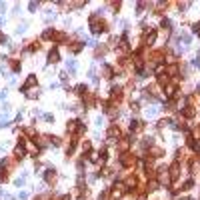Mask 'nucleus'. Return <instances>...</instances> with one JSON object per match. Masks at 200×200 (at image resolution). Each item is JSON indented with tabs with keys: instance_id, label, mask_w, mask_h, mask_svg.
<instances>
[{
	"instance_id": "f257e3e1",
	"label": "nucleus",
	"mask_w": 200,
	"mask_h": 200,
	"mask_svg": "<svg viewBox=\"0 0 200 200\" xmlns=\"http://www.w3.org/2000/svg\"><path fill=\"white\" fill-rule=\"evenodd\" d=\"M178 176H180V164L174 162V164L170 166V180H176Z\"/></svg>"
},
{
	"instance_id": "f03ea898",
	"label": "nucleus",
	"mask_w": 200,
	"mask_h": 200,
	"mask_svg": "<svg viewBox=\"0 0 200 200\" xmlns=\"http://www.w3.org/2000/svg\"><path fill=\"white\" fill-rule=\"evenodd\" d=\"M68 130H70V132H82V130H84V126L80 124L78 120H74V122H70V126H68Z\"/></svg>"
},
{
	"instance_id": "7ed1b4c3",
	"label": "nucleus",
	"mask_w": 200,
	"mask_h": 200,
	"mask_svg": "<svg viewBox=\"0 0 200 200\" xmlns=\"http://www.w3.org/2000/svg\"><path fill=\"white\" fill-rule=\"evenodd\" d=\"M154 40H156V32L152 30V32H148V34H146L144 42H146V44H154Z\"/></svg>"
},
{
	"instance_id": "20e7f679",
	"label": "nucleus",
	"mask_w": 200,
	"mask_h": 200,
	"mask_svg": "<svg viewBox=\"0 0 200 200\" xmlns=\"http://www.w3.org/2000/svg\"><path fill=\"white\" fill-rule=\"evenodd\" d=\"M182 114H184L186 118H192V116H194V108H192V106H186V108L182 110Z\"/></svg>"
},
{
	"instance_id": "39448f33",
	"label": "nucleus",
	"mask_w": 200,
	"mask_h": 200,
	"mask_svg": "<svg viewBox=\"0 0 200 200\" xmlns=\"http://www.w3.org/2000/svg\"><path fill=\"white\" fill-rule=\"evenodd\" d=\"M48 60H50V62H58V60H60V56H58V52H56V50H52V52L48 54Z\"/></svg>"
},
{
	"instance_id": "423d86ee",
	"label": "nucleus",
	"mask_w": 200,
	"mask_h": 200,
	"mask_svg": "<svg viewBox=\"0 0 200 200\" xmlns=\"http://www.w3.org/2000/svg\"><path fill=\"white\" fill-rule=\"evenodd\" d=\"M92 30H94V32H102V30H104V24H100V22H94V24H92Z\"/></svg>"
},
{
	"instance_id": "0eeeda50",
	"label": "nucleus",
	"mask_w": 200,
	"mask_h": 200,
	"mask_svg": "<svg viewBox=\"0 0 200 200\" xmlns=\"http://www.w3.org/2000/svg\"><path fill=\"white\" fill-rule=\"evenodd\" d=\"M142 128V124L138 122V120H132V124H130V130H140Z\"/></svg>"
},
{
	"instance_id": "6e6552de",
	"label": "nucleus",
	"mask_w": 200,
	"mask_h": 200,
	"mask_svg": "<svg viewBox=\"0 0 200 200\" xmlns=\"http://www.w3.org/2000/svg\"><path fill=\"white\" fill-rule=\"evenodd\" d=\"M174 92H176L174 86H166V96H174Z\"/></svg>"
},
{
	"instance_id": "1a4fd4ad",
	"label": "nucleus",
	"mask_w": 200,
	"mask_h": 200,
	"mask_svg": "<svg viewBox=\"0 0 200 200\" xmlns=\"http://www.w3.org/2000/svg\"><path fill=\"white\" fill-rule=\"evenodd\" d=\"M118 134H120L118 128H110V132H108V136H110V138H114V136H118Z\"/></svg>"
},
{
	"instance_id": "9d476101",
	"label": "nucleus",
	"mask_w": 200,
	"mask_h": 200,
	"mask_svg": "<svg viewBox=\"0 0 200 200\" xmlns=\"http://www.w3.org/2000/svg\"><path fill=\"white\" fill-rule=\"evenodd\" d=\"M122 164H124V166H130V164H132V158H130V156L126 154V156L122 158Z\"/></svg>"
},
{
	"instance_id": "9b49d317",
	"label": "nucleus",
	"mask_w": 200,
	"mask_h": 200,
	"mask_svg": "<svg viewBox=\"0 0 200 200\" xmlns=\"http://www.w3.org/2000/svg\"><path fill=\"white\" fill-rule=\"evenodd\" d=\"M168 72H170V74H174V76H176V74H178V66H170V68H168Z\"/></svg>"
},
{
	"instance_id": "f8f14e48",
	"label": "nucleus",
	"mask_w": 200,
	"mask_h": 200,
	"mask_svg": "<svg viewBox=\"0 0 200 200\" xmlns=\"http://www.w3.org/2000/svg\"><path fill=\"white\" fill-rule=\"evenodd\" d=\"M68 68L74 72V70H76V62H74V60H70V62H68Z\"/></svg>"
},
{
	"instance_id": "ddd939ff",
	"label": "nucleus",
	"mask_w": 200,
	"mask_h": 200,
	"mask_svg": "<svg viewBox=\"0 0 200 200\" xmlns=\"http://www.w3.org/2000/svg\"><path fill=\"white\" fill-rule=\"evenodd\" d=\"M84 90H86V86H84V84H80V86H76V92H78V94H82Z\"/></svg>"
},
{
	"instance_id": "4468645a",
	"label": "nucleus",
	"mask_w": 200,
	"mask_h": 200,
	"mask_svg": "<svg viewBox=\"0 0 200 200\" xmlns=\"http://www.w3.org/2000/svg\"><path fill=\"white\" fill-rule=\"evenodd\" d=\"M162 28H170V20L164 18V20H162Z\"/></svg>"
},
{
	"instance_id": "2eb2a0df",
	"label": "nucleus",
	"mask_w": 200,
	"mask_h": 200,
	"mask_svg": "<svg viewBox=\"0 0 200 200\" xmlns=\"http://www.w3.org/2000/svg\"><path fill=\"white\" fill-rule=\"evenodd\" d=\"M126 184H128V186H136V178H128Z\"/></svg>"
}]
</instances>
